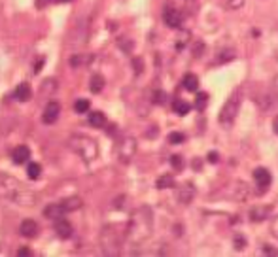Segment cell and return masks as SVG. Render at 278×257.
Listing matches in <instances>:
<instances>
[{
  "mask_svg": "<svg viewBox=\"0 0 278 257\" xmlns=\"http://www.w3.org/2000/svg\"><path fill=\"white\" fill-rule=\"evenodd\" d=\"M64 214H66V206H64L62 202H53V204L46 206V210H44V216H46V218H49V220L62 218Z\"/></svg>",
  "mask_w": 278,
  "mask_h": 257,
  "instance_id": "30bf717a",
  "label": "cell"
},
{
  "mask_svg": "<svg viewBox=\"0 0 278 257\" xmlns=\"http://www.w3.org/2000/svg\"><path fill=\"white\" fill-rule=\"evenodd\" d=\"M235 59V51L233 49H221L218 51V57H216V62L221 64V62H229Z\"/></svg>",
  "mask_w": 278,
  "mask_h": 257,
  "instance_id": "44dd1931",
  "label": "cell"
},
{
  "mask_svg": "<svg viewBox=\"0 0 278 257\" xmlns=\"http://www.w3.org/2000/svg\"><path fill=\"white\" fill-rule=\"evenodd\" d=\"M242 4H244V0H227V2H225V8H231V10H239Z\"/></svg>",
  "mask_w": 278,
  "mask_h": 257,
  "instance_id": "83f0119b",
  "label": "cell"
},
{
  "mask_svg": "<svg viewBox=\"0 0 278 257\" xmlns=\"http://www.w3.org/2000/svg\"><path fill=\"white\" fill-rule=\"evenodd\" d=\"M208 161H210V163H218L219 155L216 153V151H210V153H208Z\"/></svg>",
  "mask_w": 278,
  "mask_h": 257,
  "instance_id": "836d02e7",
  "label": "cell"
},
{
  "mask_svg": "<svg viewBox=\"0 0 278 257\" xmlns=\"http://www.w3.org/2000/svg\"><path fill=\"white\" fill-rule=\"evenodd\" d=\"M271 212H273V206H267V204H263V206H254V208L250 210V220L263 221L271 216Z\"/></svg>",
  "mask_w": 278,
  "mask_h": 257,
  "instance_id": "4fadbf2b",
  "label": "cell"
},
{
  "mask_svg": "<svg viewBox=\"0 0 278 257\" xmlns=\"http://www.w3.org/2000/svg\"><path fill=\"white\" fill-rule=\"evenodd\" d=\"M271 234H273L275 238H278V216L271 221Z\"/></svg>",
  "mask_w": 278,
  "mask_h": 257,
  "instance_id": "d6a6232c",
  "label": "cell"
},
{
  "mask_svg": "<svg viewBox=\"0 0 278 257\" xmlns=\"http://www.w3.org/2000/svg\"><path fill=\"white\" fill-rule=\"evenodd\" d=\"M102 87H104V78H102L100 74H95V76L91 78V82H89V89H91V93H100V91H102Z\"/></svg>",
  "mask_w": 278,
  "mask_h": 257,
  "instance_id": "d6986e66",
  "label": "cell"
},
{
  "mask_svg": "<svg viewBox=\"0 0 278 257\" xmlns=\"http://www.w3.org/2000/svg\"><path fill=\"white\" fill-rule=\"evenodd\" d=\"M134 151H136V142H134V138L131 136H127V138H123L120 144V157L121 161H131V157L134 155Z\"/></svg>",
  "mask_w": 278,
  "mask_h": 257,
  "instance_id": "5b68a950",
  "label": "cell"
},
{
  "mask_svg": "<svg viewBox=\"0 0 278 257\" xmlns=\"http://www.w3.org/2000/svg\"><path fill=\"white\" fill-rule=\"evenodd\" d=\"M42 66H44V59H42V61L38 62L36 64V68H34V72H40V68H42Z\"/></svg>",
  "mask_w": 278,
  "mask_h": 257,
  "instance_id": "74e56055",
  "label": "cell"
},
{
  "mask_svg": "<svg viewBox=\"0 0 278 257\" xmlns=\"http://www.w3.org/2000/svg\"><path fill=\"white\" fill-rule=\"evenodd\" d=\"M78 140H80V146L70 142V146L74 147V151H78L85 161L95 159V157H97V144H95L91 138H87V136H78Z\"/></svg>",
  "mask_w": 278,
  "mask_h": 257,
  "instance_id": "3957f363",
  "label": "cell"
},
{
  "mask_svg": "<svg viewBox=\"0 0 278 257\" xmlns=\"http://www.w3.org/2000/svg\"><path fill=\"white\" fill-rule=\"evenodd\" d=\"M134 68H136V72H142V61L140 59H134Z\"/></svg>",
  "mask_w": 278,
  "mask_h": 257,
  "instance_id": "8d00e7d4",
  "label": "cell"
},
{
  "mask_svg": "<svg viewBox=\"0 0 278 257\" xmlns=\"http://www.w3.org/2000/svg\"><path fill=\"white\" fill-rule=\"evenodd\" d=\"M193 197H195V187L191 184L182 185L180 189H178V193H176V199H178V202H182V204H189L193 200Z\"/></svg>",
  "mask_w": 278,
  "mask_h": 257,
  "instance_id": "8fae6325",
  "label": "cell"
},
{
  "mask_svg": "<svg viewBox=\"0 0 278 257\" xmlns=\"http://www.w3.org/2000/svg\"><path fill=\"white\" fill-rule=\"evenodd\" d=\"M165 97H167V95H165L163 91H155V93H154V102H155V104H163V102H165Z\"/></svg>",
  "mask_w": 278,
  "mask_h": 257,
  "instance_id": "4dcf8cb0",
  "label": "cell"
},
{
  "mask_svg": "<svg viewBox=\"0 0 278 257\" xmlns=\"http://www.w3.org/2000/svg\"><path fill=\"white\" fill-rule=\"evenodd\" d=\"M169 142L170 144H182V142H185V136H184V133H170L169 135Z\"/></svg>",
  "mask_w": 278,
  "mask_h": 257,
  "instance_id": "d4e9b609",
  "label": "cell"
},
{
  "mask_svg": "<svg viewBox=\"0 0 278 257\" xmlns=\"http://www.w3.org/2000/svg\"><path fill=\"white\" fill-rule=\"evenodd\" d=\"M170 165H172L176 171H182V167H184V161H182L180 155H172V157H170Z\"/></svg>",
  "mask_w": 278,
  "mask_h": 257,
  "instance_id": "4316f807",
  "label": "cell"
},
{
  "mask_svg": "<svg viewBox=\"0 0 278 257\" xmlns=\"http://www.w3.org/2000/svg\"><path fill=\"white\" fill-rule=\"evenodd\" d=\"M277 91H278V78H277Z\"/></svg>",
  "mask_w": 278,
  "mask_h": 257,
  "instance_id": "ab89813d",
  "label": "cell"
},
{
  "mask_svg": "<svg viewBox=\"0 0 278 257\" xmlns=\"http://www.w3.org/2000/svg\"><path fill=\"white\" fill-rule=\"evenodd\" d=\"M233 189L229 191L231 199H235L237 202H244L248 197H250V189H248V184H244L241 180H237V182H233Z\"/></svg>",
  "mask_w": 278,
  "mask_h": 257,
  "instance_id": "52a82bcc",
  "label": "cell"
},
{
  "mask_svg": "<svg viewBox=\"0 0 278 257\" xmlns=\"http://www.w3.org/2000/svg\"><path fill=\"white\" fill-rule=\"evenodd\" d=\"M29 157H31V149L27 146H17L12 151V159L15 165H23L29 161Z\"/></svg>",
  "mask_w": 278,
  "mask_h": 257,
  "instance_id": "5bb4252c",
  "label": "cell"
},
{
  "mask_svg": "<svg viewBox=\"0 0 278 257\" xmlns=\"http://www.w3.org/2000/svg\"><path fill=\"white\" fill-rule=\"evenodd\" d=\"M87 119H89V125L95 127V129H102L106 125V115L102 112H91Z\"/></svg>",
  "mask_w": 278,
  "mask_h": 257,
  "instance_id": "2e32d148",
  "label": "cell"
},
{
  "mask_svg": "<svg viewBox=\"0 0 278 257\" xmlns=\"http://www.w3.org/2000/svg\"><path fill=\"white\" fill-rule=\"evenodd\" d=\"M13 97L17 98L19 102H27V100H31L32 97V89L29 84H19V86L15 87V91H13Z\"/></svg>",
  "mask_w": 278,
  "mask_h": 257,
  "instance_id": "9a60e30c",
  "label": "cell"
},
{
  "mask_svg": "<svg viewBox=\"0 0 278 257\" xmlns=\"http://www.w3.org/2000/svg\"><path fill=\"white\" fill-rule=\"evenodd\" d=\"M40 231V227H38V223L34 220H25L21 223V227H19V233L27 236V238H34Z\"/></svg>",
  "mask_w": 278,
  "mask_h": 257,
  "instance_id": "7c38bea8",
  "label": "cell"
},
{
  "mask_svg": "<svg viewBox=\"0 0 278 257\" xmlns=\"http://www.w3.org/2000/svg\"><path fill=\"white\" fill-rule=\"evenodd\" d=\"M59 2H72V0H38V8H44L48 4H59Z\"/></svg>",
  "mask_w": 278,
  "mask_h": 257,
  "instance_id": "f546056e",
  "label": "cell"
},
{
  "mask_svg": "<svg viewBox=\"0 0 278 257\" xmlns=\"http://www.w3.org/2000/svg\"><path fill=\"white\" fill-rule=\"evenodd\" d=\"M53 229H55V233L59 234L61 238H70L72 236V225L68 223V220H64V218H57Z\"/></svg>",
  "mask_w": 278,
  "mask_h": 257,
  "instance_id": "9c48e42d",
  "label": "cell"
},
{
  "mask_svg": "<svg viewBox=\"0 0 278 257\" xmlns=\"http://www.w3.org/2000/svg\"><path fill=\"white\" fill-rule=\"evenodd\" d=\"M254 180L257 187H259V193H265L267 187L271 185V172L267 169H255L254 171Z\"/></svg>",
  "mask_w": 278,
  "mask_h": 257,
  "instance_id": "ba28073f",
  "label": "cell"
},
{
  "mask_svg": "<svg viewBox=\"0 0 278 257\" xmlns=\"http://www.w3.org/2000/svg\"><path fill=\"white\" fill-rule=\"evenodd\" d=\"M17 256L19 257H25V256H32V252L29 250V248H21L19 252H17Z\"/></svg>",
  "mask_w": 278,
  "mask_h": 257,
  "instance_id": "d590c367",
  "label": "cell"
},
{
  "mask_svg": "<svg viewBox=\"0 0 278 257\" xmlns=\"http://www.w3.org/2000/svg\"><path fill=\"white\" fill-rule=\"evenodd\" d=\"M205 53V44L203 42H197L193 46V57H201Z\"/></svg>",
  "mask_w": 278,
  "mask_h": 257,
  "instance_id": "f1b7e54d",
  "label": "cell"
},
{
  "mask_svg": "<svg viewBox=\"0 0 278 257\" xmlns=\"http://www.w3.org/2000/svg\"><path fill=\"white\" fill-rule=\"evenodd\" d=\"M239 108H241V93L237 91L227 98V102L223 104V108L219 112V125L229 129L235 121V117H237V114H239Z\"/></svg>",
  "mask_w": 278,
  "mask_h": 257,
  "instance_id": "7a4b0ae2",
  "label": "cell"
},
{
  "mask_svg": "<svg viewBox=\"0 0 278 257\" xmlns=\"http://www.w3.org/2000/svg\"><path fill=\"white\" fill-rule=\"evenodd\" d=\"M263 252H265L267 256H277V250H273V246H263Z\"/></svg>",
  "mask_w": 278,
  "mask_h": 257,
  "instance_id": "e575fe53",
  "label": "cell"
},
{
  "mask_svg": "<svg viewBox=\"0 0 278 257\" xmlns=\"http://www.w3.org/2000/svg\"><path fill=\"white\" fill-rule=\"evenodd\" d=\"M27 174H29L31 180H38V178L42 176V165H38V163H29Z\"/></svg>",
  "mask_w": 278,
  "mask_h": 257,
  "instance_id": "ffe728a7",
  "label": "cell"
},
{
  "mask_svg": "<svg viewBox=\"0 0 278 257\" xmlns=\"http://www.w3.org/2000/svg\"><path fill=\"white\" fill-rule=\"evenodd\" d=\"M59 114H61V104L55 102V100H51V102H48L46 110L42 112V121L46 123V125H51V123L57 121Z\"/></svg>",
  "mask_w": 278,
  "mask_h": 257,
  "instance_id": "8992f818",
  "label": "cell"
},
{
  "mask_svg": "<svg viewBox=\"0 0 278 257\" xmlns=\"http://www.w3.org/2000/svg\"><path fill=\"white\" fill-rule=\"evenodd\" d=\"M206 102H208V95H206V93H201V95H197V102H195V106H197L199 110H205Z\"/></svg>",
  "mask_w": 278,
  "mask_h": 257,
  "instance_id": "484cf974",
  "label": "cell"
},
{
  "mask_svg": "<svg viewBox=\"0 0 278 257\" xmlns=\"http://www.w3.org/2000/svg\"><path fill=\"white\" fill-rule=\"evenodd\" d=\"M244 246H246V240L242 238L241 234H235V248H237V250H242Z\"/></svg>",
  "mask_w": 278,
  "mask_h": 257,
  "instance_id": "1f68e13d",
  "label": "cell"
},
{
  "mask_svg": "<svg viewBox=\"0 0 278 257\" xmlns=\"http://www.w3.org/2000/svg\"><path fill=\"white\" fill-rule=\"evenodd\" d=\"M273 127H275V133L278 135V117L275 119V121H273Z\"/></svg>",
  "mask_w": 278,
  "mask_h": 257,
  "instance_id": "f35d334b",
  "label": "cell"
},
{
  "mask_svg": "<svg viewBox=\"0 0 278 257\" xmlns=\"http://www.w3.org/2000/svg\"><path fill=\"white\" fill-rule=\"evenodd\" d=\"M89 108H91V102H89L87 98H80V100H76V104H74L76 114H85Z\"/></svg>",
  "mask_w": 278,
  "mask_h": 257,
  "instance_id": "7402d4cb",
  "label": "cell"
},
{
  "mask_svg": "<svg viewBox=\"0 0 278 257\" xmlns=\"http://www.w3.org/2000/svg\"><path fill=\"white\" fill-rule=\"evenodd\" d=\"M129 233H131L134 242H142L144 238L150 236V233H152V212L150 210L140 208L138 212H134Z\"/></svg>",
  "mask_w": 278,
  "mask_h": 257,
  "instance_id": "6da1fadb",
  "label": "cell"
},
{
  "mask_svg": "<svg viewBox=\"0 0 278 257\" xmlns=\"http://www.w3.org/2000/svg\"><path fill=\"white\" fill-rule=\"evenodd\" d=\"M163 21L170 29H178L182 25V13L176 8H172V6H165V10H163Z\"/></svg>",
  "mask_w": 278,
  "mask_h": 257,
  "instance_id": "277c9868",
  "label": "cell"
},
{
  "mask_svg": "<svg viewBox=\"0 0 278 257\" xmlns=\"http://www.w3.org/2000/svg\"><path fill=\"white\" fill-rule=\"evenodd\" d=\"M91 61V55H74L70 57V64L72 66H80L82 62H89Z\"/></svg>",
  "mask_w": 278,
  "mask_h": 257,
  "instance_id": "cb8c5ba5",
  "label": "cell"
},
{
  "mask_svg": "<svg viewBox=\"0 0 278 257\" xmlns=\"http://www.w3.org/2000/svg\"><path fill=\"white\" fill-rule=\"evenodd\" d=\"M174 185V178L170 176V174H165V176H161L157 180V187L159 189H169V187H172Z\"/></svg>",
  "mask_w": 278,
  "mask_h": 257,
  "instance_id": "603a6c76",
  "label": "cell"
},
{
  "mask_svg": "<svg viewBox=\"0 0 278 257\" xmlns=\"http://www.w3.org/2000/svg\"><path fill=\"white\" fill-rule=\"evenodd\" d=\"M191 110V106L185 102V100H182V98H174L172 100V112L174 114H178V115H187Z\"/></svg>",
  "mask_w": 278,
  "mask_h": 257,
  "instance_id": "e0dca14e",
  "label": "cell"
},
{
  "mask_svg": "<svg viewBox=\"0 0 278 257\" xmlns=\"http://www.w3.org/2000/svg\"><path fill=\"white\" fill-rule=\"evenodd\" d=\"M182 86L185 87V91H197V87H199V78H197L195 74H185V76L182 78Z\"/></svg>",
  "mask_w": 278,
  "mask_h": 257,
  "instance_id": "ac0fdd59",
  "label": "cell"
}]
</instances>
